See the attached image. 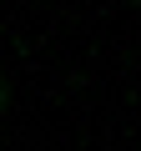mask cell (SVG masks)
<instances>
[{
  "instance_id": "6da1fadb",
  "label": "cell",
  "mask_w": 141,
  "mask_h": 151,
  "mask_svg": "<svg viewBox=\"0 0 141 151\" xmlns=\"http://www.w3.org/2000/svg\"><path fill=\"white\" fill-rule=\"evenodd\" d=\"M5 101H10V91H5V76H0V106H5Z\"/></svg>"
}]
</instances>
